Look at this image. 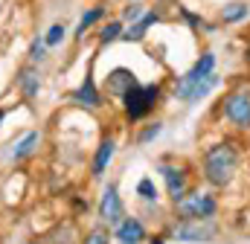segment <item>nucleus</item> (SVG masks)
Wrapping results in <instances>:
<instances>
[{
  "label": "nucleus",
  "instance_id": "obj_27",
  "mask_svg": "<svg viewBox=\"0 0 250 244\" xmlns=\"http://www.w3.org/2000/svg\"><path fill=\"white\" fill-rule=\"evenodd\" d=\"M6 120V111H3V108H0V122Z\"/></svg>",
  "mask_w": 250,
  "mask_h": 244
},
{
  "label": "nucleus",
  "instance_id": "obj_6",
  "mask_svg": "<svg viewBox=\"0 0 250 244\" xmlns=\"http://www.w3.org/2000/svg\"><path fill=\"white\" fill-rule=\"evenodd\" d=\"M99 218H102L108 227H117V224L125 218L123 198H120V189H117L114 183H108L105 192H102V201H99Z\"/></svg>",
  "mask_w": 250,
  "mask_h": 244
},
{
  "label": "nucleus",
  "instance_id": "obj_28",
  "mask_svg": "<svg viewBox=\"0 0 250 244\" xmlns=\"http://www.w3.org/2000/svg\"><path fill=\"white\" fill-rule=\"evenodd\" d=\"M151 244H163V239H154V242H151Z\"/></svg>",
  "mask_w": 250,
  "mask_h": 244
},
{
  "label": "nucleus",
  "instance_id": "obj_8",
  "mask_svg": "<svg viewBox=\"0 0 250 244\" xmlns=\"http://www.w3.org/2000/svg\"><path fill=\"white\" fill-rule=\"evenodd\" d=\"M224 114H227V120L236 122L239 128H248L250 125V93H233L227 102H224Z\"/></svg>",
  "mask_w": 250,
  "mask_h": 244
},
{
  "label": "nucleus",
  "instance_id": "obj_26",
  "mask_svg": "<svg viewBox=\"0 0 250 244\" xmlns=\"http://www.w3.org/2000/svg\"><path fill=\"white\" fill-rule=\"evenodd\" d=\"M84 244H108V233H105V230H93V233L84 239Z\"/></svg>",
  "mask_w": 250,
  "mask_h": 244
},
{
  "label": "nucleus",
  "instance_id": "obj_11",
  "mask_svg": "<svg viewBox=\"0 0 250 244\" xmlns=\"http://www.w3.org/2000/svg\"><path fill=\"white\" fill-rule=\"evenodd\" d=\"M70 99H73L76 105H82V108H99V105H102V96H99L96 81H93V76H90V73H87V76H84V81L70 93Z\"/></svg>",
  "mask_w": 250,
  "mask_h": 244
},
{
  "label": "nucleus",
  "instance_id": "obj_20",
  "mask_svg": "<svg viewBox=\"0 0 250 244\" xmlns=\"http://www.w3.org/2000/svg\"><path fill=\"white\" fill-rule=\"evenodd\" d=\"M248 15H250L248 3H230V6H224V12H221L224 23H239V20H245Z\"/></svg>",
  "mask_w": 250,
  "mask_h": 244
},
{
  "label": "nucleus",
  "instance_id": "obj_3",
  "mask_svg": "<svg viewBox=\"0 0 250 244\" xmlns=\"http://www.w3.org/2000/svg\"><path fill=\"white\" fill-rule=\"evenodd\" d=\"M178 242H187V244H207L215 239V233H218V227L209 221V218H181V221H175L172 224V230H169Z\"/></svg>",
  "mask_w": 250,
  "mask_h": 244
},
{
  "label": "nucleus",
  "instance_id": "obj_24",
  "mask_svg": "<svg viewBox=\"0 0 250 244\" xmlns=\"http://www.w3.org/2000/svg\"><path fill=\"white\" fill-rule=\"evenodd\" d=\"M143 15H146V6L131 3V6H125V9H123V18H120V20H123V23H134V20H140Z\"/></svg>",
  "mask_w": 250,
  "mask_h": 244
},
{
  "label": "nucleus",
  "instance_id": "obj_14",
  "mask_svg": "<svg viewBox=\"0 0 250 244\" xmlns=\"http://www.w3.org/2000/svg\"><path fill=\"white\" fill-rule=\"evenodd\" d=\"M38 142H41V134H38V131L23 134V137H21V140L9 148V160H15V163H18V160H26V157L38 148Z\"/></svg>",
  "mask_w": 250,
  "mask_h": 244
},
{
  "label": "nucleus",
  "instance_id": "obj_15",
  "mask_svg": "<svg viewBox=\"0 0 250 244\" xmlns=\"http://www.w3.org/2000/svg\"><path fill=\"white\" fill-rule=\"evenodd\" d=\"M157 20H160V15H157V12H146L140 20H134V23H131V29H128V32H123V41H128V44L143 41V38H146V29H148V26H154Z\"/></svg>",
  "mask_w": 250,
  "mask_h": 244
},
{
  "label": "nucleus",
  "instance_id": "obj_25",
  "mask_svg": "<svg viewBox=\"0 0 250 244\" xmlns=\"http://www.w3.org/2000/svg\"><path fill=\"white\" fill-rule=\"evenodd\" d=\"M160 131H163V125H160V122H154V125H148V128H146V131L140 134V142H151V140H154V137H157Z\"/></svg>",
  "mask_w": 250,
  "mask_h": 244
},
{
  "label": "nucleus",
  "instance_id": "obj_1",
  "mask_svg": "<svg viewBox=\"0 0 250 244\" xmlns=\"http://www.w3.org/2000/svg\"><path fill=\"white\" fill-rule=\"evenodd\" d=\"M239 169V151L233 148V142H218L212 148H207L204 154V178L212 186H227L233 181Z\"/></svg>",
  "mask_w": 250,
  "mask_h": 244
},
{
  "label": "nucleus",
  "instance_id": "obj_23",
  "mask_svg": "<svg viewBox=\"0 0 250 244\" xmlns=\"http://www.w3.org/2000/svg\"><path fill=\"white\" fill-rule=\"evenodd\" d=\"M137 195L143 198V201H157V186L151 178H143V181L137 183Z\"/></svg>",
  "mask_w": 250,
  "mask_h": 244
},
{
  "label": "nucleus",
  "instance_id": "obj_9",
  "mask_svg": "<svg viewBox=\"0 0 250 244\" xmlns=\"http://www.w3.org/2000/svg\"><path fill=\"white\" fill-rule=\"evenodd\" d=\"M134 84H140V81H137L134 70H128V67H114V70L108 73V79H105L108 93H111V96H120V99H123Z\"/></svg>",
  "mask_w": 250,
  "mask_h": 244
},
{
  "label": "nucleus",
  "instance_id": "obj_5",
  "mask_svg": "<svg viewBox=\"0 0 250 244\" xmlns=\"http://www.w3.org/2000/svg\"><path fill=\"white\" fill-rule=\"evenodd\" d=\"M175 206H178V212H181L184 218H212L215 209H218L215 198H212V195H201V192L184 195L181 201H175Z\"/></svg>",
  "mask_w": 250,
  "mask_h": 244
},
{
  "label": "nucleus",
  "instance_id": "obj_29",
  "mask_svg": "<svg viewBox=\"0 0 250 244\" xmlns=\"http://www.w3.org/2000/svg\"><path fill=\"white\" fill-rule=\"evenodd\" d=\"M26 244H41V242H26Z\"/></svg>",
  "mask_w": 250,
  "mask_h": 244
},
{
  "label": "nucleus",
  "instance_id": "obj_13",
  "mask_svg": "<svg viewBox=\"0 0 250 244\" xmlns=\"http://www.w3.org/2000/svg\"><path fill=\"white\" fill-rule=\"evenodd\" d=\"M117 239L123 244H140V242H146V227L137 218H123L117 224Z\"/></svg>",
  "mask_w": 250,
  "mask_h": 244
},
{
  "label": "nucleus",
  "instance_id": "obj_18",
  "mask_svg": "<svg viewBox=\"0 0 250 244\" xmlns=\"http://www.w3.org/2000/svg\"><path fill=\"white\" fill-rule=\"evenodd\" d=\"M212 67H215V56H212V53H204V56L195 61V64L189 67L181 79H189V81H192V79H204V76H209V73H212Z\"/></svg>",
  "mask_w": 250,
  "mask_h": 244
},
{
  "label": "nucleus",
  "instance_id": "obj_12",
  "mask_svg": "<svg viewBox=\"0 0 250 244\" xmlns=\"http://www.w3.org/2000/svg\"><path fill=\"white\" fill-rule=\"evenodd\" d=\"M114 154H117V142H114L111 137H108V140H102V142H99V148H96V154H93L90 175H93V178H102V175H105V169L111 166Z\"/></svg>",
  "mask_w": 250,
  "mask_h": 244
},
{
  "label": "nucleus",
  "instance_id": "obj_7",
  "mask_svg": "<svg viewBox=\"0 0 250 244\" xmlns=\"http://www.w3.org/2000/svg\"><path fill=\"white\" fill-rule=\"evenodd\" d=\"M15 84H18V90H21V96L26 102L38 99V93H41V70H38V64H32V61L23 64L18 70V76H15Z\"/></svg>",
  "mask_w": 250,
  "mask_h": 244
},
{
  "label": "nucleus",
  "instance_id": "obj_4",
  "mask_svg": "<svg viewBox=\"0 0 250 244\" xmlns=\"http://www.w3.org/2000/svg\"><path fill=\"white\" fill-rule=\"evenodd\" d=\"M218 87V76L215 73H209V76H204V79H181L178 84H175V96L178 99H187L189 105H195V102H201V99H207L212 90Z\"/></svg>",
  "mask_w": 250,
  "mask_h": 244
},
{
  "label": "nucleus",
  "instance_id": "obj_16",
  "mask_svg": "<svg viewBox=\"0 0 250 244\" xmlns=\"http://www.w3.org/2000/svg\"><path fill=\"white\" fill-rule=\"evenodd\" d=\"M105 6H90L82 18H79V23H76V41H84V35H87V29L93 26V23H99L102 18H105Z\"/></svg>",
  "mask_w": 250,
  "mask_h": 244
},
{
  "label": "nucleus",
  "instance_id": "obj_19",
  "mask_svg": "<svg viewBox=\"0 0 250 244\" xmlns=\"http://www.w3.org/2000/svg\"><path fill=\"white\" fill-rule=\"evenodd\" d=\"M123 29H125L123 20H111L108 26H102V32H99V44H102V47H108V44L120 41V38H123Z\"/></svg>",
  "mask_w": 250,
  "mask_h": 244
},
{
  "label": "nucleus",
  "instance_id": "obj_22",
  "mask_svg": "<svg viewBox=\"0 0 250 244\" xmlns=\"http://www.w3.org/2000/svg\"><path fill=\"white\" fill-rule=\"evenodd\" d=\"M47 44H44V38H32V44H29V53H26V59L32 61V64H44L47 61Z\"/></svg>",
  "mask_w": 250,
  "mask_h": 244
},
{
  "label": "nucleus",
  "instance_id": "obj_17",
  "mask_svg": "<svg viewBox=\"0 0 250 244\" xmlns=\"http://www.w3.org/2000/svg\"><path fill=\"white\" fill-rule=\"evenodd\" d=\"M44 244H76V227L73 224H56L47 236H44Z\"/></svg>",
  "mask_w": 250,
  "mask_h": 244
},
{
  "label": "nucleus",
  "instance_id": "obj_2",
  "mask_svg": "<svg viewBox=\"0 0 250 244\" xmlns=\"http://www.w3.org/2000/svg\"><path fill=\"white\" fill-rule=\"evenodd\" d=\"M160 99V84H134L128 93L123 96V108H125V117L131 122L143 120L154 111Z\"/></svg>",
  "mask_w": 250,
  "mask_h": 244
},
{
  "label": "nucleus",
  "instance_id": "obj_21",
  "mask_svg": "<svg viewBox=\"0 0 250 244\" xmlns=\"http://www.w3.org/2000/svg\"><path fill=\"white\" fill-rule=\"evenodd\" d=\"M41 38H44V44L53 50V47H59L64 38H67V26H64V23H53V26H50V29H47Z\"/></svg>",
  "mask_w": 250,
  "mask_h": 244
},
{
  "label": "nucleus",
  "instance_id": "obj_10",
  "mask_svg": "<svg viewBox=\"0 0 250 244\" xmlns=\"http://www.w3.org/2000/svg\"><path fill=\"white\" fill-rule=\"evenodd\" d=\"M157 172H160V178H163V181H166V186H169L172 201H181V198L187 195V172H184V169L160 163V166H157Z\"/></svg>",
  "mask_w": 250,
  "mask_h": 244
}]
</instances>
